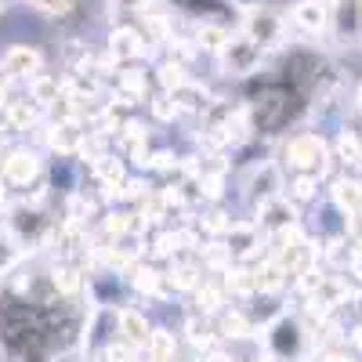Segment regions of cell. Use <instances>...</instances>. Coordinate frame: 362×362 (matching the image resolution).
<instances>
[{"label": "cell", "instance_id": "cell-1", "mask_svg": "<svg viewBox=\"0 0 362 362\" xmlns=\"http://www.w3.org/2000/svg\"><path fill=\"white\" fill-rule=\"evenodd\" d=\"M308 348V334L293 315H283L268 326V351L276 355L279 362H297Z\"/></svg>", "mask_w": 362, "mask_h": 362}, {"label": "cell", "instance_id": "cell-2", "mask_svg": "<svg viewBox=\"0 0 362 362\" xmlns=\"http://www.w3.org/2000/svg\"><path fill=\"white\" fill-rule=\"evenodd\" d=\"M40 174V156L33 153V148H11V153H4L0 156V177H4V185H11V189H22V185H29Z\"/></svg>", "mask_w": 362, "mask_h": 362}, {"label": "cell", "instance_id": "cell-3", "mask_svg": "<svg viewBox=\"0 0 362 362\" xmlns=\"http://www.w3.org/2000/svg\"><path fill=\"white\" fill-rule=\"evenodd\" d=\"M243 37L254 40V44L264 51V47H272V44H279V37H283V18H279L276 11H268V8H250V11L243 15Z\"/></svg>", "mask_w": 362, "mask_h": 362}, {"label": "cell", "instance_id": "cell-4", "mask_svg": "<svg viewBox=\"0 0 362 362\" xmlns=\"http://www.w3.org/2000/svg\"><path fill=\"white\" fill-rule=\"evenodd\" d=\"M0 69H4L8 80H33L44 69V54L29 44H11L4 58H0Z\"/></svg>", "mask_w": 362, "mask_h": 362}, {"label": "cell", "instance_id": "cell-5", "mask_svg": "<svg viewBox=\"0 0 362 362\" xmlns=\"http://www.w3.org/2000/svg\"><path fill=\"white\" fill-rule=\"evenodd\" d=\"M221 62H225L228 73L247 76V73H254V69L261 66V47H257L254 40H247L243 33H232L228 44L221 47Z\"/></svg>", "mask_w": 362, "mask_h": 362}, {"label": "cell", "instance_id": "cell-6", "mask_svg": "<svg viewBox=\"0 0 362 362\" xmlns=\"http://www.w3.org/2000/svg\"><path fill=\"white\" fill-rule=\"evenodd\" d=\"M290 18H293V25L300 29V33L319 37V33L329 29V0H297Z\"/></svg>", "mask_w": 362, "mask_h": 362}, {"label": "cell", "instance_id": "cell-7", "mask_svg": "<svg viewBox=\"0 0 362 362\" xmlns=\"http://www.w3.org/2000/svg\"><path fill=\"white\" fill-rule=\"evenodd\" d=\"M329 25L337 37L358 40L362 37V0H329Z\"/></svg>", "mask_w": 362, "mask_h": 362}, {"label": "cell", "instance_id": "cell-8", "mask_svg": "<svg viewBox=\"0 0 362 362\" xmlns=\"http://www.w3.org/2000/svg\"><path fill=\"white\" fill-rule=\"evenodd\" d=\"M286 156H290V163L300 167V170L319 167V160H322V138H315V134H297V138L286 145Z\"/></svg>", "mask_w": 362, "mask_h": 362}, {"label": "cell", "instance_id": "cell-9", "mask_svg": "<svg viewBox=\"0 0 362 362\" xmlns=\"http://www.w3.org/2000/svg\"><path fill=\"white\" fill-rule=\"evenodd\" d=\"M109 51L116 58H124V62H131V58L145 54V37L138 33V29H131V25H119V29H112V37H109Z\"/></svg>", "mask_w": 362, "mask_h": 362}, {"label": "cell", "instance_id": "cell-10", "mask_svg": "<svg viewBox=\"0 0 362 362\" xmlns=\"http://www.w3.org/2000/svg\"><path fill=\"white\" fill-rule=\"evenodd\" d=\"M18 254H22V243H18V235H15L11 228H0V276H4V272H11V268H15Z\"/></svg>", "mask_w": 362, "mask_h": 362}, {"label": "cell", "instance_id": "cell-11", "mask_svg": "<svg viewBox=\"0 0 362 362\" xmlns=\"http://www.w3.org/2000/svg\"><path fill=\"white\" fill-rule=\"evenodd\" d=\"M119 326H124V337L131 341V344H148V326H145V319L138 315V312H124L119 315Z\"/></svg>", "mask_w": 362, "mask_h": 362}, {"label": "cell", "instance_id": "cell-12", "mask_svg": "<svg viewBox=\"0 0 362 362\" xmlns=\"http://www.w3.org/2000/svg\"><path fill=\"white\" fill-rule=\"evenodd\" d=\"M196 40H199V47H206V51L221 54V47L228 44V33H225L221 25H210V22H203V25H199V33H196Z\"/></svg>", "mask_w": 362, "mask_h": 362}, {"label": "cell", "instance_id": "cell-13", "mask_svg": "<svg viewBox=\"0 0 362 362\" xmlns=\"http://www.w3.org/2000/svg\"><path fill=\"white\" fill-rule=\"evenodd\" d=\"M4 112H8V124L11 127H25V124H33V119H37L33 102H8Z\"/></svg>", "mask_w": 362, "mask_h": 362}, {"label": "cell", "instance_id": "cell-14", "mask_svg": "<svg viewBox=\"0 0 362 362\" xmlns=\"http://www.w3.org/2000/svg\"><path fill=\"white\" fill-rule=\"evenodd\" d=\"M33 11H40L44 18H62L69 8H73V0H25Z\"/></svg>", "mask_w": 362, "mask_h": 362}, {"label": "cell", "instance_id": "cell-15", "mask_svg": "<svg viewBox=\"0 0 362 362\" xmlns=\"http://www.w3.org/2000/svg\"><path fill=\"white\" fill-rule=\"evenodd\" d=\"M18 362H51V355H47V348H29L18 355Z\"/></svg>", "mask_w": 362, "mask_h": 362}, {"label": "cell", "instance_id": "cell-16", "mask_svg": "<svg viewBox=\"0 0 362 362\" xmlns=\"http://www.w3.org/2000/svg\"><path fill=\"white\" fill-rule=\"evenodd\" d=\"M145 4H148V0H112V8H116V11H127V15H131V11H141Z\"/></svg>", "mask_w": 362, "mask_h": 362}, {"label": "cell", "instance_id": "cell-17", "mask_svg": "<svg viewBox=\"0 0 362 362\" xmlns=\"http://www.w3.org/2000/svg\"><path fill=\"white\" fill-rule=\"evenodd\" d=\"M319 362H355L351 355H341V351H329V355H322Z\"/></svg>", "mask_w": 362, "mask_h": 362}, {"label": "cell", "instance_id": "cell-18", "mask_svg": "<svg viewBox=\"0 0 362 362\" xmlns=\"http://www.w3.org/2000/svg\"><path fill=\"white\" fill-rule=\"evenodd\" d=\"M4 189H8V185H4V177H0V203H4Z\"/></svg>", "mask_w": 362, "mask_h": 362}, {"label": "cell", "instance_id": "cell-19", "mask_svg": "<svg viewBox=\"0 0 362 362\" xmlns=\"http://www.w3.org/2000/svg\"><path fill=\"white\" fill-rule=\"evenodd\" d=\"M0 362H4V344H0Z\"/></svg>", "mask_w": 362, "mask_h": 362}, {"label": "cell", "instance_id": "cell-20", "mask_svg": "<svg viewBox=\"0 0 362 362\" xmlns=\"http://www.w3.org/2000/svg\"><path fill=\"white\" fill-rule=\"evenodd\" d=\"M0 15H4V0H0Z\"/></svg>", "mask_w": 362, "mask_h": 362}]
</instances>
